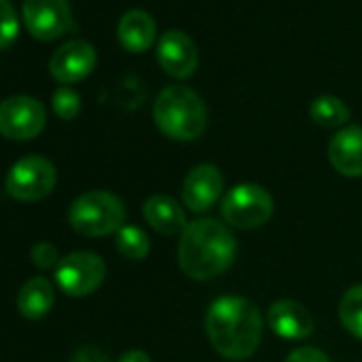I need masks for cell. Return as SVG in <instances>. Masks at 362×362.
<instances>
[{"mask_svg":"<svg viewBox=\"0 0 362 362\" xmlns=\"http://www.w3.org/2000/svg\"><path fill=\"white\" fill-rule=\"evenodd\" d=\"M205 332L222 358L233 362L247 360L260 347V309L245 296H220L205 315Z\"/></svg>","mask_w":362,"mask_h":362,"instance_id":"obj_1","label":"cell"},{"mask_svg":"<svg viewBox=\"0 0 362 362\" xmlns=\"http://www.w3.org/2000/svg\"><path fill=\"white\" fill-rule=\"evenodd\" d=\"M179 267L190 279L209 281L224 275L237 256V239L228 224L199 218L186 226L179 241Z\"/></svg>","mask_w":362,"mask_h":362,"instance_id":"obj_2","label":"cell"},{"mask_svg":"<svg viewBox=\"0 0 362 362\" xmlns=\"http://www.w3.org/2000/svg\"><path fill=\"white\" fill-rule=\"evenodd\" d=\"M153 122L158 130L173 141H197L207 130V105L188 86H168L153 103Z\"/></svg>","mask_w":362,"mask_h":362,"instance_id":"obj_3","label":"cell"},{"mask_svg":"<svg viewBox=\"0 0 362 362\" xmlns=\"http://www.w3.org/2000/svg\"><path fill=\"white\" fill-rule=\"evenodd\" d=\"M126 222L122 199L107 190H90L77 197L69 209V224L83 237H107L117 233Z\"/></svg>","mask_w":362,"mask_h":362,"instance_id":"obj_4","label":"cell"},{"mask_svg":"<svg viewBox=\"0 0 362 362\" xmlns=\"http://www.w3.org/2000/svg\"><path fill=\"white\" fill-rule=\"evenodd\" d=\"M275 211L273 197L258 184H239L222 199V218L228 226L254 230L264 226Z\"/></svg>","mask_w":362,"mask_h":362,"instance_id":"obj_5","label":"cell"},{"mask_svg":"<svg viewBox=\"0 0 362 362\" xmlns=\"http://www.w3.org/2000/svg\"><path fill=\"white\" fill-rule=\"evenodd\" d=\"M58 181L56 166L43 156H26L18 160L5 181L9 197L22 203H37L47 199Z\"/></svg>","mask_w":362,"mask_h":362,"instance_id":"obj_6","label":"cell"},{"mask_svg":"<svg viewBox=\"0 0 362 362\" xmlns=\"http://www.w3.org/2000/svg\"><path fill=\"white\" fill-rule=\"evenodd\" d=\"M107 275V267L103 258L94 252H73L60 260L56 267V284L58 288L73 298L90 296L96 292Z\"/></svg>","mask_w":362,"mask_h":362,"instance_id":"obj_7","label":"cell"},{"mask_svg":"<svg viewBox=\"0 0 362 362\" xmlns=\"http://www.w3.org/2000/svg\"><path fill=\"white\" fill-rule=\"evenodd\" d=\"M47 126L45 107L26 94H16L0 103V134L11 141H30Z\"/></svg>","mask_w":362,"mask_h":362,"instance_id":"obj_8","label":"cell"},{"mask_svg":"<svg viewBox=\"0 0 362 362\" xmlns=\"http://www.w3.org/2000/svg\"><path fill=\"white\" fill-rule=\"evenodd\" d=\"M22 18L28 33L39 41H56L73 30L69 0H24Z\"/></svg>","mask_w":362,"mask_h":362,"instance_id":"obj_9","label":"cell"},{"mask_svg":"<svg viewBox=\"0 0 362 362\" xmlns=\"http://www.w3.org/2000/svg\"><path fill=\"white\" fill-rule=\"evenodd\" d=\"M224 194V175L216 164H199L194 166L181 186V199L184 207L192 214L209 211Z\"/></svg>","mask_w":362,"mask_h":362,"instance_id":"obj_10","label":"cell"},{"mask_svg":"<svg viewBox=\"0 0 362 362\" xmlns=\"http://www.w3.org/2000/svg\"><path fill=\"white\" fill-rule=\"evenodd\" d=\"M158 64L173 79H188L199 69V52L194 41L181 30H168L156 45Z\"/></svg>","mask_w":362,"mask_h":362,"instance_id":"obj_11","label":"cell"},{"mask_svg":"<svg viewBox=\"0 0 362 362\" xmlns=\"http://www.w3.org/2000/svg\"><path fill=\"white\" fill-rule=\"evenodd\" d=\"M96 60V49L88 41L75 39L54 52L49 60V73L60 83H79L94 71Z\"/></svg>","mask_w":362,"mask_h":362,"instance_id":"obj_12","label":"cell"},{"mask_svg":"<svg viewBox=\"0 0 362 362\" xmlns=\"http://www.w3.org/2000/svg\"><path fill=\"white\" fill-rule=\"evenodd\" d=\"M267 322L275 334L281 339H292V341H303L313 332V317L305 305L298 300L281 298L275 300L269 307Z\"/></svg>","mask_w":362,"mask_h":362,"instance_id":"obj_13","label":"cell"},{"mask_svg":"<svg viewBox=\"0 0 362 362\" xmlns=\"http://www.w3.org/2000/svg\"><path fill=\"white\" fill-rule=\"evenodd\" d=\"M328 160L343 177H362V128L343 126L328 143Z\"/></svg>","mask_w":362,"mask_h":362,"instance_id":"obj_14","label":"cell"},{"mask_svg":"<svg viewBox=\"0 0 362 362\" xmlns=\"http://www.w3.org/2000/svg\"><path fill=\"white\" fill-rule=\"evenodd\" d=\"M143 218L156 233H160L164 237L181 235L188 226L186 209L181 207L173 197H166V194L149 197L143 205Z\"/></svg>","mask_w":362,"mask_h":362,"instance_id":"obj_15","label":"cell"},{"mask_svg":"<svg viewBox=\"0 0 362 362\" xmlns=\"http://www.w3.org/2000/svg\"><path fill=\"white\" fill-rule=\"evenodd\" d=\"M117 41L130 54H143L156 43V20L143 9H130L117 24Z\"/></svg>","mask_w":362,"mask_h":362,"instance_id":"obj_16","label":"cell"},{"mask_svg":"<svg viewBox=\"0 0 362 362\" xmlns=\"http://www.w3.org/2000/svg\"><path fill=\"white\" fill-rule=\"evenodd\" d=\"M56 303V290L47 277H30L18 294V309L28 320L45 317Z\"/></svg>","mask_w":362,"mask_h":362,"instance_id":"obj_17","label":"cell"},{"mask_svg":"<svg viewBox=\"0 0 362 362\" xmlns=\"http://www.w3.org/2000/svg\"><path fill=\"white\" fill-rule=\"evenodd\" d=\"M309 117L322 128H341L349 119V109L341 98L322 94L309 105Z\"/></svg>","mask_w":362,"mask_h":362,"instance_id":"obj_18","label":"cell"},{"mask_svg":"<svg viewBox=\"0 0 362 362\" xmlns=\"http://www.w3.org/2000/svg\"><path fill=\"white\" fill-rule=\"evenodd\" d=\"M339 322L356 339L362 341V284L349 288L339 303Z\"/></svg>","mask_w":362,"mask_h":362,"instance_id":"obj_19","label":"cell"},{"mask_svg":"<svg viewBox=\"0 0 362 362\" xmlns=\"http://www.w3.org/2000/svg\"><path fill=\"white\" fill-rule=\"evenodd\" d=\"M115 247L124 258H128L132 262H141V260H145L149 256L151 243H149V237L141 228L122 226L115 233Z\"/></svg>","mask_w":362,"mask_h":362,"instance_id":"obj_20","label":"cell"},{"mask_svg":"<svg viewBox=\"0 0 362 362\" xmlns=\"http://www.w3.org/2000/svg\"><path fill=\"white\" fill-rule=\"evenodd\" d=\"M20 33L18 11L11 0H0V49H7L13 45Z\"/></svg>","mask_w":362,"mask_h":362,"instance_id":"obj_21","label":"cell"},{"mask_svg":"<svg viewBox=\"0 0 362 362\" xmlns=\"http://www.w3.org/2000/svg\"><path fill=\"white\" fill-rule=\"evenodd\" d=\"M52 107L56 111L58 117L62 119H75L81 111V98L75 90L71 88H60L54 92V98H52Z\"/></svg>","mask_w":362,"mask_h":362,"instance_id":"obj_22","label":"cell"},{"mask_svg":"<svg viewBox=\"0 0 362 362\" xmlns=\"http://www.w3.org/2000/svg\"><path fill=\"white\" fill-rule=\"evenodd\" d=\"M30 258H33V264L39 267V269H43V271L58 267L60 260H62L58 247H56L54 243H49V241L37 243V245L33 247V252H30Z\"/></svg>","mask_w":362,"mask_h":362,"instance_id":"obj_23","label":"cell"},{"mask_svg":"<svg viewBox=\"0 0 362 362\" xmlns=\"http://www.w3.org/2000/svg\"><path fill=\"white\" fill-rule=\"evenodd\" d=\"M286 362H330V358L322 349H317V347L303 345V347L292 349L286 356Z\"/></svg>","mask_w":362,"mask_h":362,"instance_id":"obj_24","label":"cell"},{"mask_svg":"<svg viewBox=\"0 0 362 362\" xmlns=\"http://www.w3.org/2000/svg\"><path fill=\"white\" fill-rule=\"evenodd\" d=\"M71 362H111L109 356L96 347V345H83L79 347L73 356H71Z\"/></svg>","mask_w":362,"mask_h":362,"instance_id":"obj_25","label":"cell"},{"mask_svg":"<svg viewBox=\"0 0 362 362\" xmlns=\"http://www.w3.org/2000/svg\"><path fill=\"white\" fill-rule=\"evenodd\" d=\"M117 362H151V358L143 349H128L126 354L119 356Z\"/></svg>","mask_w":362,"mask_h":362,"instance_id":"obj_26","label":"cell"}]
</instances>
